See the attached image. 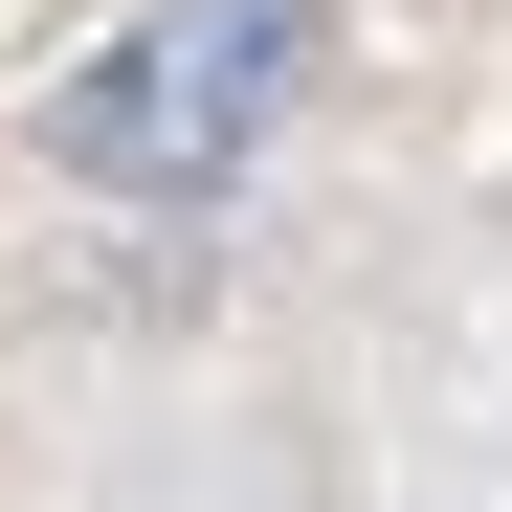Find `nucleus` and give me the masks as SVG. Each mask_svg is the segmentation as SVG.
<instances>
[{
	"label": "nucleus",
	"mask_w": 512,
	"mask_h": 512,
	"mask_svg": "<svg viewBox=\"0 0 512 512\" xmlns=\"http://www.w3.org/2000/svg\"><path fill=\"white\" fill-rule=\"evenodd\" d=\"M290 90H312V0H156L45 90V156L112 179V201H223L290 134Z\"/></svg>",
	"instance_id": "obj_1"
}]
</instances>
